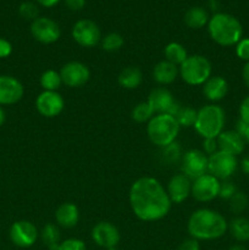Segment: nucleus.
I'll return each mask as SVG.
<instances>
[{
	"label": "nucleus",
	"mask_w": 249,
	"mask_h": 250,
	"mask_svg": "<svg viewBox=\"0 0 249 250\" xmlns=\"http://www.w3.org/2000/svg\"><path fill=\"white\" fill-rule=\"evenodd\" d=\"M128 200L134 216L144 222L164 219L172 207L163 183L150 176H144L132 183Z\"/></svg>",
	"instance_id": "f257e3e1"
},
{
	"label": "nucleus",
	"mask_w": 249,
	"mask_h": 250,
	"mask_svg": "<svg viewBox=\"0 0 249 250\" xmlns=\"http://www.w3.org/2000/svg\"><path fill=\"white\" fill-rule=\"evenodd\" d=\"M228 229V222L220 212L202 208L190 214L187 231L190 238L197 241H215L221 238Z\"/></svg>",
	"instance_id": "f03ea898"
},
{
	"label": "nucleus",
	"mask_w": 249,
	"mask_h": 250,
	"mask_svg": "<svg viewBox=\"0 0 249 250\" xmlns=\"http://www.w3.org/2000/svg\"><path fill=\"white\" fill-rule=\"evenodd\" d=\"M208 32L212 41L221 46L236 45L243 36V27L238 19L229 14L219 12L208 22Z\"/></svg>",
	"instance_id": "7ed1b4c3"
},
{
	"label": "nucleus",
	"mask_w": 249,
	"mask_h": 250,
	"mask_svg": "<svg viewBox=\"0 0 249 250\" xmlns=\"http://www.w3.org/2000/svg\"><path fill=\"white\" fill-rule=\"evenodd\" d=\"M177 120L170 114H155L146 125V134L154 146L165 148L176 142L180 133Z\"/></svg>",
	"instance_id": "20e7f679"
},
{
	"label": "nucleus",
	"mask_w": 249,
	"mask_h": 250,
	"mask_svg": "<svg viewBox=\"0 0 249 250\" xmlns=\"http://www.w3.org/2000/svg\"><path fill=\"white\" fill-rule=\"evenodd\" d=\"M225 111L220 105L208 104L197 111L194 129L203 139L217 138L225 128Z\"/></svg>",
	"instance_id": "39448f33"
},
{
	"label": "nucleus",
	"mask_w": 249,
	"mask_h": 250,
	"mask_svg": "<svg viewBox=\"0 0 249 250\" xmlns=\"http://www.w3.org/2000/svg\"><path fill=\"white\" fill-rule=\"evenodd\" d=\"M180 77L188 85H203L212 73V65L207 56L194 54L178 66Z\"/></svg>",
	"instance_id": "423d86ee"
},
{
	"label": "nucleus",
	"mask_w": 249,
	"mask_h": 250,
	"mask_svg": "<svg viewBox=\"0 0 249 250\" xmlns=\"http://www.w3.org/2000/svg\"><path fill=\"white\" fill-rule=\"evenodd\" d=\"M238 161L237 156L232 154L217 150L209 156L208 160V173L212 175L220 181H227L237 170Z\"/></svg>",
	"instance_id": "0eeeda50"
},
{
	"label": "nucleus",
	"mask_w": 249,
	"mask_h": 250,
	"mask_svg": "<svg viewBox=\"0 0 249 250\" xmlns=\"http://www.w3.org/2000/svg\"><path fill=\"white\" fill-rule=\"evenodd\" d=\"M72 38L83 48H93L102 42V32L94 21L83 19L73 24Z\"/></svg>",
	"instance_id": "6e6552de"
},
{
	"label": "nucleus",
	"mask_w": 249,
	"mask_h": 250,
	"mask_svg": "<svg viewBox=\"0 0 249 250\" xmlns=\"http://www.w3.org/2000/svg\"><path fill=\"white\" fill-rule=\"evenodd\" d=\"M221 181L210 173L200 176L192 181V195L197 202L209 203L219 197Z\"/></svg>",
	"instance_id": "1a4fd4ad"
},
{
	"label": "nucleus",
	"mask_w": 249,
	"mask_h": 250,
	"mask_svg": "<svg viewBox=\"0 0 249 250\" xmlns=\"http://www.w3.org/2000/svg\"><path fill=\"white\" fill-rule=\"evenodd\" d=\"M208 160L209 156L199 149H190L186 151L181 158L182 173H185L192 181L205 175L208 173Z\"/></svg>",
	"instance_id": "9d476101"
},
{
	"label": "nucleus",
	"mask_w": 249,
	"mask_h": 250,
	"mask_svg": "<svg viewBox=\"0 0 249 250\" xmlns=\"http://www.w3.org/2000/svg\"><path fill=\"white\" fill-rule=\"evenodd\" d=\"M62 84L70 88H81L88 83L90 71L87 65L81 61H68L59 71Z\"/></svg>",
	"instance_id": "9b49d317"
},
{
	"label": "nucleus",
	"mask_w": 249,
	"mask_h": 250,
	"mask_svg": "<svg viewBox=\"0 0 249 250\" xmlns=\"http://www.w3.org/2000/svg\"><path fill=\"white\" fill-rule=\"evenodd\" d=\"M10 239L19 248H29L37 242L39 237L36 225L27 220H20L10 227Z\"/></svg>",
	"instance_id": "f8f14e48"
},
{
	"label": "nucleus",
	"mask_w": 249,
	"mask_h": 250,
	"mask_svg": "<svg viewBox=\"0 0 249 250\" xmlns=\"http://www.w3.org/2000/svg\"><path fill=\"white\" fill-rule=\"evenodd\" d=\"M31 33L39 43L53 44L60 38L61 29L54 20L49 17H38L32 21Z\"/></svg>",
	"instance_id": "ddd939ff"
},
{
	"label": "nucleus",
	"mask_w": 249,
	"mask_h": 250,
	"mask_svg": "<svg viewBox=\"0 0 249 250\" xmlns=\"http://www.w3.org/2000/svg\"><path fill=\"white\" fill-rule=\"evenodd\" d=\"M65 107V100L59 92L43 90L36 99V109L42 116L53 119L59 116Z\"/></svg>",
	"instance_id": "4468645a"
},
{
	"label": "nucleus",
	"mask_w": 249,
	"mask_h": 250,
	"mask_svg": "<svg viewBox=\"0 0 249 250\" xmlns=\"http://www.w3.org/2000/svg\"><path fill=\"white\" fill-rule=\"evenodd\" d=\"M24 94V88L16 77L0 76V106L19 103Z\"/></svg>",
	"instance_id": "2eb2a0df"
},
{
	"label": "nucleus",
	"mask_w": 249,
	"mask_h": 250,
	"mask_svg": "<svg viewBox=\"0 0 249 250\" xmlns=\"http://www.w3.org/2000/svg\"><path fill=\"white\" fill-rule=\"evenodd\" d=\"M92 239L100 248H115L120 242V232L111 222H98L92 229Z\"/></svg>",
	"instance_id": "dca6fc26"
},
{
	"label": "nucleus",
	"mask_w": 249,
	"mask_h": 250,
	"mask_svg": "<svg viewBox=\"0 0 249 250\" xmlns=\"http://www.w3.org/2000/svg\"><path fill=\"white\" fill-rule=\"evenodd\" d=\"M165 188L171 203L181 204L187 200V198L192 193V180L187 177L185 173H177L168 180L167 186Z\"/></svg>",
	"instance_id": "f3484780"
},
{
	"label": "nucleus",
	"mask_w": 249,
	"mask_h": 250,
	"mask_svg": "<svg viewBox=\"0 0 249 250\" xmlns=\"http://www.w3.org/2000/svg\"><path fill=\"white\" fill-rule=\"evenodd\" d=\"M216 141L217 146H219V150L232 154L234 156L241 155L244 151V148H246V142L236 129L222 131L216 138Z\"/></svg>",
	"instance_id": "a211bd4d"
},
{
	"label": "nucleus",
	"mask_w": 249,
	"mask_h": 250,
	"mask_svg": "<svg viewBox=\"0 0 249 250\" xmlns=\"http://www.w3.org/2000/svg\"><path fill=\"white\" fill-rule=\"evenodd\" d=\"M146 102L151 105L155 114H168L176 100L170 90L165 87H158L149 93Z\"/></svg>",
	"instance_id": "6ab92c4d"
},
{
	"label": "nucleus",
	"mask_w": 249,
	"mask_h": 250,
	"mask_svg": "<svg viewBox=\"0 0 249 250\" xmlns=\"http://www.w3.org/2000/svg\"><path fill=\"white\" fill-rule=\"evenodd\" d=\"M227 93H228V83L221 76H211L203 84V94L212 104L224 99Z\"/></svg>",
	"instance_id": "aec40b11"
},
{
	"label": "nucleus",
	"mask_w": 249,
	"mask_h": 250,
	"mask_svg": "<svg viewBox=\"0 0 249 250\" xmlns=\"http://www.w3.org/2000/svg\"><path fill=\"white\" fill-rule=\"evenodd\" d=\"M55 220L58 226L62 229H73L80 220V210L73 203H62L55 211Z\"/></svg>",
	"instance_id": "412c9836"
},
{
	"label": "nucleus",
	"mask_w": 249,
	"mask_h": 250,
	"mask_svg": "<svg viewBox=\"0 0 249 250\" xmlns=\"http://www.w3.org/2000/svg\"><path fill=\"white\" fill-rule=\"evenodd\" d=\"M178 76H180L178 66L166 60L159 61L153 68V80L160 85L171 84L175 82Z\"/></svg>",
	"instance_id": "4be33fe9"
},
{
	"label": "nucleus",
	"mask_w": 249,
	"mask_h": 250,
	"mask_svg": "<svg viewBox=\"0 0 249 250\" xmlns=\"http://www.w3.org/2000/svg\"><path fill=\"white\" fill-rule=\"evenodd\" d=\"M117 82L124 89H136L143 82V73L137 66H127L119 73Z\"/></svg>",
	"instance_id": "5701e85b"
},
{
	"label": "nucleus",
	"mask_w": 249,
	"mask_h": 250,
	"mask_svg": "<svg viewBox=\"0 0 249 250\" xmlns=\"http://www.w3.org/2000/svg\"><path fill=\"white\" fill-rule=\"evenodd\" d=\"M185 23L187 24L189 28L193 29H199L203 28L204 26H208L209 22V15H208L207 10L203 9L200 6L190 7L187 10L185 14Z\"/></svg>",
	"instance_id": "b1692460"
},
{
	"label": "nucleus",
	"mask_w": 249,
	"mask_h": 250,
	"mask_svg": "<svg viewBox=\"0 0 249 250\" xmlns=\"http://www.w3.org/2000/svg\"><path fill=\"white\" fill-rule=\"evenodd\" d=\"M231 236L237 242L249 241V219L243 216H237L228 222V229Z\"/></svg>",
	"instance_id": "393cba45"
},
{
	"label": "nucleus",
	"mask_w": 249,
	"mask_h": 250,
	"mask_svg": "<svg viewBox=\"0 0 249 250\" xmlns=\"http://www.w3.org/2000/svg\"><path fill=\"white\" fill-rule=\"evenodd\" d=\"M164 56H165L166 61L176 66H180L188 58V53L181 43L171 42L164 48Z\"/></svg>",
	"instance_id": "a878e982"
},
{
	"label": "nucleus",
	"mask_w": 249,
	"mask_h": 250,
	"mask_svg": "<svg viewBox=\"0 0 249 250\" xmlns=\"http://www.w3.org/2000/svg\"><path fill=\"white\" fill-rule=\"evenodd\" d=\"M41 237L49 250H58L60 243V231L55 224H46L42 229Z\"/></svg>",
	"instance_id": "bb28decb"
},
{
	"label": "nucleus",
	"mask_w": 249,
	"mask_h": 250,
	"mask_svg": "<svg viewBox=\"0 0 249 250\" xmlns=\"http://www.w3.org/2000/svg\"><path fill=\"white\" fill-rule=\"evenodd\" d=\"M43 90H48V92H58L59 88L62 84L61 81L60 72L56 70H46L42 73L41 80H39Z\"/></svg>",
	"instance_id": "cd10ccee"
},
{
	"label": "nucleus",
	"mask_w": 249,
	"mask_h": 250,
	"mask_svg": "<svg viewBox=\"0 0 249 250\" xmlns=\"http://www.w3.org/2000/svg\"><path fill=\"white\" fill-rule=\"evenodd\" d=\"M154 115H155V112H154L153 107H151V105L149 104L148 102L138 103V104L132 109V112H131L132 120L136 121L137 124L149 122Z\"/></svg>",
	"instance_id": "c85d7f7f"
},
{
	"label": "nucleus",
	"mask_w": 249,
	"mask_h": 250,
	"mask_svg": "<svg viewBox=\"0 0 249 250\" xmlns=\"http://www.w3.org/2000/svg\"><path fill=\"white\" fill-rule=\"evenodd\" d=\"M197 111L198 110L193 109L192 106H183V105H181L180 109H178V111L176 112L173 117L177 120L180 127L188 128V127L194 126L195 119H197Z\"/></svg>",
	"instance_id": "c756f323"
},
{
	"label": "nucleus",
	"mask_w": 249,
	"mask_h": 250,
	"mask_svg": "<svg viewBox=\"0 0 249 250\" xmlns=\"http://www.w3.org/2000/svg\"><path fill=\"white\" fill-rule=\"evenodd\" d=\"M102 48L104 49L105 51H109V53H114V51L120 50L122 48L124 43V37L120 33H116V32H111V33L106 34L105 37L102 38Z\"/></svg>",
	"instance_id": "7c9ffc66"
},
{
	"label": "nucleus",
	"mask_w": 249,
	"mask_h": 250,
	"mask_svg": "<svg viewBox=\"0 0 249 250\" xmlns=\"http://www.w3.org/2000/svg\"><path fill=\"white\" fill-rule=\"evenodd\" d=\"M228 202H229V204H228L229 210H231L233 214L239 215V214H242V212H243L247 208H248L249 200H248V197H247L246 193L237 190L236 194H234L233 197L228 200Z\"/></svg>",
	"instance_id": "2f4dec72"
},
{
	"label": "nucleus",
	"mask_w": 249,
	"mask_h": 250,
	"mask_svg": "<svg viewBox=\"0 0 249 250\" xmlns=\"http://www.w3.org/2000/svg\"><path fill=\"white\" fill-rule=\"evenodd\" d=\"M19 12L21 15V17H23L24 20H32V21H34L36 19H38L39 9L34 2L24 1L20 5Z\"/></svg>",
	"instance_id": "473e14b6"
},
{
	"label": "nucleus",
	"mask_w": 249,
	"mask_h": 250,
	"mask_svg": "<svg viewBox=\"0 0 249 250\" xmlns=\"http://www.w3.org/2000/svg\"><path fill=\"white\" fill-rule=\"evenodd\" d=\"M163 149V159L166 163H176L181 158V146L176 142Z\"/></svg>",
	"instance_id": "72a5a7b5"
},
{
	"label": "nucleus",
	"mask_w": 249,
	"mask_h": 250,
	"mask_svg": "<svg viewBox=\"0 0 249 250\" xmlns=\"http://www.w3.org/2000/svg\"><path fill=\"white\" fill-rule=\"evenodd\" d=\"M58 250H87V247L82 239L67 238L59 243Z\"/></svg>",
	"instance_id": "f704fd0d"
},
{
	"label": "nucleus",
	"mask_w": 249,
	"mask_h": 250,
	"mask_svg": "<svg viewBox=\"0 0 249 250\" xmlns=\"http://www.w3.org/2000/svg\"><path fill=\"white\" fill-rule=\"evenodd\" d=\"M237 193V188L234 186V183L229 182V181H224L221 182V186H220V193L219 197L221 199L229 200L234 194Z\"/></svg>",
	"instance_id": "c9c22d12"
},
{
	"label": "nucleus",
	"mask_w": 249,
	"mask_h": 250,
	"mask_svg": "<svg viewBox=\"0 0 249 250\" xmlns=\"http://www.w3.org/2000/svg\"><path fill=\"white\" fill-rule=\"evenodd\" d=\"M236 55L241 60L248 62L249 61V38H242L236 44Z\"/></svg>",
	"instance_id": "e433bc0d"
},
{
	"label": "nucleus",
	"mask_w": 249,
	"mask_h": 250,
	"mask_svg": "<svg viewBox=\"0 0 249 250\" xmlns=\"http://www.w3.org/2000/svg\"><path fill=\"white\" fill-rule=\"evenodd\" d=\"M217 150H219V146H217L216 138L204 139V143H203V151H204L208 156L212 155V154L216 153Z\"/></svg>",
	"instance_id": "4c0bfd02"
},
{
	"label": "nucleus",
	"mask_w": 249,
	"mask_h": 250,
	"mask_svg": "<svg viewBox=\"0 0 249 250\" xmlns=\"http://www.w3.org/2000/svg\"><path fill=\"white\" fill-rule=\"evenodd\" d=\"M239 120L249 124V95L244 98L239 105Z\"/></svg>",
	"instance_id": "58836bf2"
},
{
	"label": "nucleus",
	"mask_w": 249,
	"mask_h": 250,
	"mask_svg": "<svg viewBox=\"0 0 249 250\" xmlns=\"http://www.w3.org/2000/svg\"><path fill=\"white\" fill-rule=\"evenodd\" d=\"M236 131L241 134L244 142L249 144V124L243 122L242 120H238V122L236 125Z\"/></svg>",
	"instance_id": "ea45409f"
},
{
	"label": "nucleus",
	"mask_w": 249,
	"mask_h": 250,
	"mask_svg": "<svg viewBox=\"0 0 249 250\" xmlns=\"http://www.w3.org/2000/svg\"><path fill=\"white\" fill-rule=\"evenodd\" d=\"M177 250H200V243L197 239L188 238L178 246Z\"/></svg>",
	"instance_id": "a19ab883"
},
{
	"label": "nucleus",
	"mask_w": 249,
	"mask_h": 250,
	"mask_svg": "<svg viewBox=\"0 0 249 250\" xmlns=\"http://www.w3.org/2000/svg\"><path fill=\"white\" fill-rule=\"evenodd\" d=\"M12 45L7 39L0 38V59H5L11 55Z\"/></svg>",
	"instance_id": "79ce46f5"
},
{
	"label": "nucleus",
	"mask_w": 249,
	"mask_h": 250,
	"mask_svg": "<svg viewBox=\"0 0 249 250\" xmlns=\"http://www.w3.org/2000/svg\"><path fill=\"white\" fill-rule=\"evenodd\" d=\"M66 6L72 11H78V10L83 9L85 5V0H65Z\"/></svg>",
	"instance_id": "37998d69"
},
{
	"label": "nucleus",
	"mask_w": 249,
	"mask_h": 250,
	"mask_svg": "<svg viewBox=\"0 0 249 250\" xmlns=\"http://www.w3.org/2000/svg\"><path fill=\"white\" fill-rule=\"evenodd\" d=\"M242 78H243L246 87L249 89V61L244 63L243 68H242Z\"/></svg>",
	"instance_id": "c03bdc74"
},
{
	"label": "nucleus",
	"mask_w": 249,
	"mask_h": 250,
	"mask_svg": "<svg viewBox=\"0 0 249 250\" xmlns=\"http://www.w3.org/2000/svg\"><path fill=\"white\" fill-rule=\"evenodd\" d=\"M241 168L246 175L249 176V154L244 156L241 161Z\"/></svg>",
	"instance_id": "a18cd8bd"
},
{
	"label": "nucleus",
	"mask_w": 249,
	"mask_h": 250,
	"mask_svg": "<svg viewBox=\"0 0 249 250\" xmlns=\"http://www.w3.org/2000/svg\"><path fill=\"white\" fill-rule=\"evenodd\" d=\"M59 1H60V0H36L37 4L42 5V6L44 7H51L54 6V5L58 4Z\"/></svg>",
	"instance_id": "49530a36"
},
{
	"label": "nucleus",
	"mask_w": 249,
	"mask_h": 250,
	"mask_svg": "<svg viewBox=\"0 0 249 250\" xmlns=\"http://www.w3.org/2000/svg\"><path fill=\"white\" fill-rule=\"evenodd\" d=\"M5 119H6V115H5V110L2 109V106H0V127L4 125Z\"/></svg>",
	"instance_id": "de8ad7c7"
},
{
	"label": "nucleus",
	"mask_w": 249,
	"mask_h": 250,
	"mask_svg": "<svg viewBox=\"0 0 249 250\" xmlns=\"http://www.w3.org/2000/svg\"><path fill=\"white\" fill-rule=\"evenodd\" d=\"M228 250H248L244 246H241V244H234V246L229 247Z\"/></svg>",
	"instance_id": "09e8293b"
},
{
	"label": "nucleus",
	"mask_w": 249,
	"mask_h": 250,
	"mask_svg": "<svg viewBox=\"0 0 249 250\" xmlns=\"http://www.w3.org/2000/svg\"><path fill=\"white\" fill-rule=\"evenodd\" d=\"M106 250H119L116 248V247H115V248H109V249H106Z\"/></svg>",
	"instance_id": "8fccbe9b"
}]
</instances>
